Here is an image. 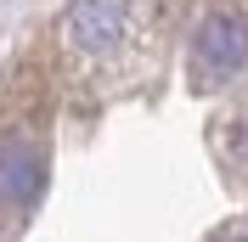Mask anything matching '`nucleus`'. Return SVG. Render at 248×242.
Masks as SVG:
<instances>
[{
  "label": "nucleus",
  "instance_id": "3",
  "mask_svg": "<svg viewBox=\"0 0 248 242\" xmlns=\"http://www.w3.org/2000/svg\"><path fill=\"white\" fill-rule=\"evenodd\" d=\"M124 17H130V0H74L68 6V40H74V51H108L124 34Z\"/></svg>",
  "mask_w": 248,
  "mask_h": 242
},
{
  "label": "nucleus",
  "instance_id": "2",
  "mask_svg": "<svg viewBox=\"0 0 248 242\" xmlns=\"http://www.w3.org/2000/svg\"><path fill=\"white\" fill-rule=\"evenodd\" d=\"M46 192V152L34 141H0V214H29Z\"/></svg>",
  "mask_w": 248,
  "mask_h": 242
},
{
  "label": "nucleus",
  "instance_id": "1",
  "mask_svg": "<svg viewBox=\"0 0 248 242\" xmlns=\"http://www.w3.org/2000/svg\"><path fill=\"white\" fill-rule=\"evenodd\" d=\"M248 62V17L243 12H209L192 34V85L215 91Z\"/></svg>",
  "mask_w": 248,
  "mask_h": 242
},
{
  "label": "nucleus",
  "instance_id": "4",
  "mask_svg": "<svg viewBox=\"0 0 248 242\" xmlns=\"http://www.w3.org/2000/svg\"><path fill=\"white\" fill-rule=\"evenodd\" d=\"M226 242H248V226H243V231H232V237H226Z\"/></svg>",
  "mask_w": 248,
  "mask_h": 242
}]
</instances>
